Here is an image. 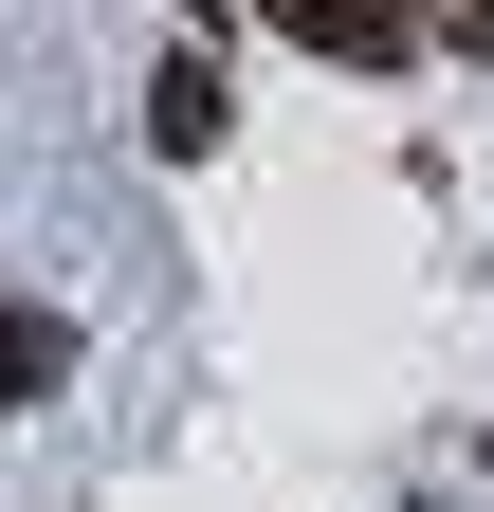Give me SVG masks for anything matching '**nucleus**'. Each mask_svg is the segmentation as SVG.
Returning a JSON list of instances; mask_svg holds the SVG:
<instances>
[{"label":"nucleus","instance_id":"nucleus-3","mask_svg":"<svg viewBox=\"0 0 494 512\" xmlns=\"http://www.w3.org/2000/svg\"><path fill=\"white\" fill-rule=\"evenodd\" d=\"M74 384V311L55 293H0V403H55Z\"/></svg>","mask_w":494,"mask_h":512},{"label":"nucleus","instance_id":"nucleus-4","mask_svg":"<svg viewBox=\"0 0 494 512\" xmlns=\"http://www.w3.org/2000/svg\"><path fill=\"white\" fill-rule=\"evenodd\" d=\"M421 19H440V55H476V74H494V0H421Z\"/></svg>","mask_w":494,"mask_h":512},{"label":"nucleus","instance_id":"nucleus-1","mask_svg":"<svg viewBox=\"0 0 494 512\" xmlns=\"http://www.w3.org/2000/svg\"><path fill=\"white\" fill-rule=\"evenodd\" d=\"M275 37H293V55H330V74H403L440 19H421V0H275Z\"/></svg>","mask_w":494,"mask_h":512},{"label":"nucleus","instance_id":"nucleus-2","mask_svg":"<svg viewBox=\"0 0 494 512\" xmlns=\"http://www.w3.org/2000/svg\"><path fill=\"white\" fill-rule=\"evenodd\" d=\"M220 110H238V92H220V37H183L165 74H147V147H165V165H202V147H220Z\"/></svg>","mask_w":494,"mask_h":512}]
</instances>
